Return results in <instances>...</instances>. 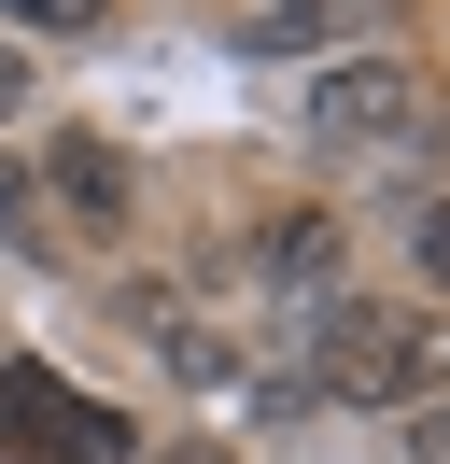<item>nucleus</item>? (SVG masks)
<instances>
[{
    "instance_id": "obj_1",
    "label": "nucleus",
    "mask_w": 450,
    "mask_h": 464,
    "mask_svg": "<svg viewBox=\"0 0 450 464\" xmlns=\"http://www.w3.org/2000/svg\"><path fill=\"white\" fill-rule=\"evenodd\" d=\"M309 394L338 408H436L450 394V324L380 310V295H309Z\"/></svg>"
},
{
    "instance_id": "obj_2",
    "label": "nucleus",
    "mask_w": 450,
    "mask_h": 464,
    "mask_svg": "<svg viewBox=\"0 0 450 464\" xmlns=\"http://www.w3.org/2000/svg\"><path fill=\"white\" fill-rule=\"evenodd\" d=\"M296 127H309L324 169H422L436 127H450V99H436V71H408V57H338Z\"/></svg>"
},
{
    "instance_id": "obj_3",
    "label": "nucleus",
    "mask_w": 450,
    "mask_h": 464,
    "mask_svg": "<svg viewBox=\"0 0 450 464\" xmlns=\"http://www.w3.org/2000/svg\"><path fill=\"white\" fill-rule=\"evenodd\" d=\"M0 450L15 464H127V408L71 394L56 366H0Z\"/></svg>"
},
{
    "instance_id": "obj_4",
    "label": "nucleus",
    "mask_w": 450,
    "mask_h": 464,
    "mask_svg": "<svg viewBox=\"0 0 450 464\" xmlns=\"http://www.w3.org/2000/svg\"><path fill=\"white\" fill-rule=\"evenodd\" d=\"M56 211H71V239H127V155L56 127Z\"/></svg>"
},
{
    "instance_id": "obj_5",
    "label": "nucleus",
    "mask_w": 450,
    "mask_h": 464,
    "mask_svg": "<svg viewBox=\"0 0 450 464\" xmlns=\"http://www.w3.org/2000/svg\"><path fill=\"white\" fill-rule=\"evenodd\" d=\"M253 267L281 295H338V211H268L253 226Z\"/></svg>"
},
{
    "instance_id": "obj_6",
    "label": "nucleus",
    "mask_w": 450,
    "mask_h": 464,
    "mask_svg": "<svg viewBox=\"0 0 450 464\" xmlns=\"http://www.w3.org/2000/svg\"><path fill=\"white\" fill-rule=\"evenodd\" d=\"M408 267L450 295V198H422V211H408Z\"/></svg>"
},
{
    "instance_id": "obj_7",
    "label": "nucleus",
    "mask_w": 450,
    "mask_h": 464,
    "mask_svg": "<svg viewBox=\"0 0 450 464\" xmlns=\"http://www.w3.org/2000/svg\"><path fill=\"white\" fill-rule=\"evenodd\" d=\"M0 14H15V29H43V43H84V29H99V0H0Z\"/></svg>"
},
{
    "instance_id": "obj_8",
    "label": "nucleus",
    "mask_w": 450,
    "mask_h": 464,
    "mask_svg": "<svg viewBox=\"0 0 450 464\" xmlns=\"http://www.w3.org/2000/svg\"><path fill=\"white\" fill-rule=\"evenodd\" d=\"M28 113V71H15V43H0V127H15Z\"/></svg>"
},
{
    "instance_id": "obj_9",
    "label": "nucleus",
    "mask_w": 450,
    "mask_h": 464,
    "mask_svg": "<svg viewBox=\"0 0 450 464\" xmlns=\"http://www.w3.org/2000/svg\"><path fill=\"white\" fill-rule=\"evenodd\" d=\"M422 464H450V408H422Z\"/></svg>"
}]
</instances>
